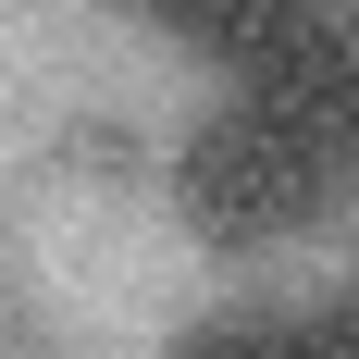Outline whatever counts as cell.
<instances>
[{
  "label": "cell",
  "instance_id": "6da1fadb",
  "mask_svg": "<svg viewBox=\"0 0 359 359\" xmlns=\"http://www.w3.org/2000/svg\"><path fill=\"white\" fill-rule=\"evenodd\" d=\"M334 186H347V137L310 111H273V100H223L174 149V198L211 248H285L334 211Z\"/></svg>",
  "mask_w": 359,
  "mask_h": 359
},
{
  "label": "cell",
  "instance_id": "7a4b0ae2",
  "mask_svg": "<svg viewBox=\"0 0 359 359\" xmlns=\"http://www.w3.org/2000/svg\"><path fill=\"white\" fill-rule=\"evenodd\" d=\"M223 74H236V100L310 111V124L347 137V100H359V0H273L236 50H223Z\"/></svg>",
  "mask_w": 359,
  "mask_h": 359
},
{
  "label": "cell",
  "instance_id": "3957f363",
  "mask_svg": "<svg viewBox=\"0 0 359 359\" xmlns=\"http://www.w3.org/2000/svg\"><path fill=\"white\" fill-rule=\"evenodd\" d=\"M174 359H297V323L285 310H223V323H198Z\"/></svg>",
  "mask_w": 359,
  "mask_h": 359
},
{
  "label": "cell",
  "instance_id": "277c9868",
  "mask_svg": "<svg viewBox=\"0 0 359 359\" xmlns=\"http://www.w3.org/2000/svg\"><path fill=\"white\" fill-rule=\"evenodd\" d=\"M137 13H161V25L186 37V50H211V62H223V50H236V37H248L260 13H273V0H137Z\"/></svg>",
  "mask_w": 359,
  "mask_h": 359
},
{
  "label": "cell",
  "instance_id": "5b68a950",
  "mask_svg": "<svg viewBox=\"0 0 359 359\" xmlns=\"http://www.w3.org/2000/svg\"><path fill=\"white\" fill-rule=\"evenodd\" d=\"M297 359H359V285L334 310H297Z\"/></svg>",
  "mask_w": 359,
  "mask_h": 359
},
{
  "label": "cell",
  "instance_id": "8992f818",
  "mask_svg": "<svg viewBox=\"0 0 359 359\" xmlns=\"http://www.w3.org/2000/svg\"><path fill=\"white\" fill-rule=\"evenodd\" d=\"M347 161H359V100H347Z\"/></svg>",
  "mask_w": 359,
  "mask_h": 359
}]
</instances>
